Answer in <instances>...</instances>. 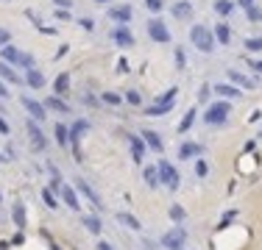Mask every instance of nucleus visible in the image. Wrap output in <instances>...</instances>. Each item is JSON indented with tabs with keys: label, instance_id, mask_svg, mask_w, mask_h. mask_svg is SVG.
Instances as JSON below:
<instances>
[{
	"label": "nucleus",
	"instance_id": "nucleus-1",
	"mask_svg": "<svg viewBox=\"0 0 262 250\" xmlns=\"http://www.w3.org/2000/svg\"><path fill=\"white\" fill-rule=\"evenodd\" d=\"M190 42L201 50V53H212V50H215V34L206 25H192Z\"/></svg>",
	"mask_w": 262,
	"mask_h": 250
},
{
	"label": "nucleus",
	"instance_id": "nucleus-2",
	"mask_svg": "<svg viewBox=\"0 0 262 250\" xmlns=\"http://www.w3.org/2000/svg\"><path fill=\"white\" fill-rule=\"evenodd\" d=\"M176 97H178V89L173 86V89L165 92V95L159 97L154 106H148V109H145V114H148V117H162V114H168V111L176 106Z\"/></svg>",
	"mask_w": 262,
	"mask_h": 250
},
{
	"label": "nucleus",
	"instance_id": "nucleus-3",
	"mask_svg": "<svg viewBox=\"0 0 262 250\" xmlns=\"http://www.w3.org/2000/svg\"><path fill=\"white\" fill-rule=\"evenodd\" d=\"M229 111H232L229 100H218V103H212L204 111V123L206 125H223L229 120Z\"/></svg>",
	"mask_w": 262,
	"mask_h": 250
},
{
	"label": "nucleus",
	"instance_id": "nucleus-4",
	"mask_svg": "<svg viewBox=\"0 0 262 250\" xmlns=\"http://www.w3.org/2000/svg\"><path fill=\"white\" fill-rule=\"evenodd\" d=\"M159 181H162V187H168V189H173L176 192L178 187H181V175H178V170L170 161H159Z\"/></svg>",
	"mask_w": 262,
	"mask_h": 250
},
{
	"label": "nucleus",
	"instance_id": "nucleus-5",
	"mask_svg": "<svg viewBox=\"0 0 262 250\" xmlns=\"http://www.w3.org/2000/svg\"><path fill=\"white\" fill-rule=\"evenodd\" d=\"M25 131H28V139H31V147H34V150H45V147H48V139H45V133H42V128H39L36 120H28V123H25Z\"/></svg>",
	"mask_w": 262,
	"mask_h": 250
},
{
	"label": "nucleus",
	"instance_id": "nucleus-6",
	"mask_svg": "<svg viewBox=\"0 0 262 250\" xmlns=\"http://www.w3.org/2000/svg\"><path fill=\"white\" fill-rule=\"evenodd\" d=\"M148 36L154 42H159V45H165V42H170V31L168 25H165L159 17H154V20H148Z\"/></svg>",
	"mask_w": 262,
	"mask_h": 250
},
{
	"label": "nucleus",
	"instance_id": "nucleus-7",
	"mask_svg": "<svg viewBox=\"0 0 262 250\" xmlns=\"http://www.w3.org/2000/svg\"><path fill=\"white\" fill-rule=\"evenodd\" d=\"M184 239H187L184 228H173V231H168V234L162 236V245L168 250H184Z\"/></svg>",
	"mask_w": 262,
	"mask_h": 250
},
{
	"label": "nucleus",
	"instance_id": "nucleus-8",
	"mask_svg": "<svg viewBox=\"0 0 262 250\" xmlns=\"http://www.w3.org/2000/svg\"><path fill=\"white\" fill-rule=\"evenodd\" d=\"M22 106H25V111L31 114V120H36V123H45V117H48V109H45V103H39V100H34V97H20Z\"/></svg>",
	"mask_w": 262,
	"mask_h": 250
},
{
	"label": "nucleus",
	"instance_id": "nucleus-9",
	"mask_svg": "<svg viewBox=\"0 0 262 250\" xmlns=\"http://www.w3.org/2000/svg\"><path fill=\"white\" fill-rule=\"evenodd\" d=\"M87 131H89V123H87V120H76V123L70 125V147L76 150V156H81V153H78V145H81V136H84Z\"/></svg>",
	"mask_w": 262,
	"mask_h": 250
},
{
	"label": "nucleus",
	"instance_id": "nucleus-10",
	"mask_svg": "<svg viewBox=\"0 0 262 250\" xmlns=\"http://www.w3.org/2000/svg\"><path fill=\"white\" fill-rule=\"evenodd\" d=\"M131 17H134V8L126 6V3H123V6H112V8H109V20L120 22V25H128Z\"/></svg>",
	"mask_w": 262,
	"mask_h": 250
},
{
	"label": "nucleus",
	"instance_id": "nucleus-11",
	"mask_svg": "<svg viewBox=\"0 0 262 250\" xmlns=\"http://www.w3.org/2000/svg\"><path fill=\"white\" fill-rule=\"evenodd\" d=\"M59 194H62L64 206L70 208V211H81V203H78V194L73 187H67V184H59Z\"/></svg>",
	"mask_w": 262,
	"mask_h": 250
},
{
	"label": "nucleus",
	"instance_id": "nucleus-12",
	"mask_svg": "<svg viewBox=\"0 0 262 250\" xmlns=\"http://www.w3.org/2000/svg\"><path fill=\"white\" fill-rule=\"evenodd\" d=\"M112 39L120 45V48H134V34L128 31V25H117L112 31Z\"/></svg>",
	"mask_w": 262,
	"mask_h": 250
},
{
	"label": "nucleus",
	"instance_id": "nucleus-13",
	"mask_svg": "<svg viewBox=\"0 0 262 250\" xmlns=\"http://www.w3.org/2000/svg\"><path fill=\"white\" fill-rule=\"evenodd\" d=\"M201 153H204V147H201L198 142H184V145L178 147V159H181V161L201 159Z\"/></svg>",
	"mask_w": 262,
	"mask_h": 250
},
{
	"label": "nucleus",
	"instance_id": "nucleus-14",
	"mask_svg": "<svg viewBox=\"0 0 262 250\" xmlns=\"http://www.w3.org/2000/svg\"><path fill=\"white\" fill-rule=\"evenodd\" d=\"M212 92H215L218 97H223V100H237V97L243 95V92L234 86V83H215Z\"/></svg>",
	"mask_w": 262,
	"mask_h": 250
},
{
	"label": "nucleus",
	"instance_id": "nucleus-15",
	"mask_svg": "<svg viewBox=\"0 0 262 250\" xmlns=\"http://www.w3.org/2000/svg\"><path fill=\"white\" fill-rule=\"evenodd\" d=\"M76 189H78L81 194H84V197H87L89 203H92L95 208H100V197H98V192H95V189L89 187V184H87L84 178H78V181H76Z\"/></svg>",
	"mask_w": 262,
	"mask_h": 250
},
{
	"label": "nucleus",
	"instance_id": "nucleus-16",
	"mask_svg": "<svg viewBox=\"0 0 262 250\" xmlns=\"http://www.w3.org/2000/svg\"><path fill=\"white\" fill-rule=\"evenodd\" d=\"M142 136V142H145V147H151V150H156V153H162V136H159V133L156 131H151V128H145V131L140 133Z\"/></svg>",
	"mask_w": 262,
	"mask_h": 250
},
{
	"label": "nucleus",
	"instance_id": "nucleus-17",
	"mask_svg": "<svg viewBox=\"0 0 262 250\" xmlns=\"http://www.w3.org/2000/svg\"><path fill=\"white\" fill-rule=\"evenodd\" d=\"M128 147H131V159L137 164H142V159H145V142H142V136H128Z\"/></svg>",
	"mask_w": 262,
	"mask_h": 250
},
{
	"label": "nucleus",
	"instance_id": "nucleus-18",
	"mask_svg": "<svg viewBox=\"0 0 262 250\" xmlns=\"http://www.w3.org/2000/svg\"><path fill=\"white\" fill-rule=\"evenodd\" d=\"M173 17H176V20H190L192 17V3L190 0H178V3H173Z\"/></svg>",
	"mask_w": 262,
	"mask_h": 250
},
{
	"label": "nucleus",
	"instance_id": "nucleus-19",
	"mask_svg": "<svg viewBox=\"0 0 262 250\" xmlns=\"http://www.w3.org/2000/svg\"><path fill=\"white\" fill-rule=\"evenodd\" d=\"M229 78H232V83L237 86V89H240V86H243V89H254V86H257V81L246 78L243 72H237V69H229Z\"/></svg>",
	"mask_w": 262,
	"mask_h": 250
},
{
	"label": "nucleus",
	"instance_id": "nucleus-20",
	"mask_svg": "<svg viewBox=\"0 0 262 250\" xmlns=\"http://www.w3.org/2000/svg\"><path fill=\"white\" fill-rule=\"evenodd\" d=\"M0 81H8V83H22V78L17 75V69L11 64L0 62Z\"/></svg>",
	"mask_w": 262,
	"mask_h": 250
},
{
	"label": "nucleus",
	"instance_id": "nucleus-21",
	"mask_svg": "<svg viewBox=\"0 0 262 250\" xmlns=\"http://www.w3.org/2000/svg\"><path fill=\"white\" fill-rule=\"evenodd\" d=\"M142 178H145V184H148L151 189H159L162 187V181H159V167H145V173H142Z\"/></svg>",
	"mask_w": 262,
	"mask_h": 250
},
{
	"label": "nucleus",
	"instance_id": "nucleus-22",
	"mask_svg": "<svg viewBox=\"0 0 262 250\" xmlns=\"http://www.w3.org/2000/svg\"><path fill=\"white\" fill-rule=\"evenodd\" d=\"M212 34H215V42H220V45H229V42H232V28H229L226 22H218Z\"/></svg>",
	"mask_w": 262,
	"mask_h": 250
},
{
	"label": "nucleus",
	"instance_id": "nucleus-23",
	"mask_svg": "<svg viewBox=\"0 0 262 250\" xmlns=\"http://www.w3.org/2000/svg\"><path fill=\"white\" fill-rule=\"evenodd\" d=\"M195 117H198V109H195V106H192V109H187V114L181 117V123H178V133H187V131H190L192 125H195Z\"/></svg>",
	"mask_w": 262,
	"mask_h": 250
},
{
	"label": "nucleus",
	"instance_id": "nucleus-24",
	"mask_svg": "<svg viewBox=\"0 0 262 250\" xmlns=\"http://www.w3.org/2000/svg\"><path fill=\"white\" fill-rule=\"evenodd\" d=\"M0 56H3V62L6 64H11V67H14V64H20V50L14 48V45H6V48H0Z\"/></svg>",
	"mask_w": 262,
	"mask_h": 250
},
{
	"label": "nucleus",
	"instance_id": "nucleus-25",
	"mask_svg": "<svg viewBox=\"0 0 262 250\" xmlns=\"http://www.w3.org/2000/svg\"><path fill=\"white\" fill-rule=\"evenodd\" d=\"M45 109H50V111H59V114H67V111H70V106L64 103V100H62L59 95H50L48 100H45Z\"/></svg>",
	"mask_w": 262,
	"mask_h": 250
},
{
	"label": "nucleus",
	"instance_id": "nucleus-26",
	"mask_svg": "<svg viewBox=\"0 0 262 250\" xmlns=\"http://www.w3.org/2000/svg\"><path fill=\"white\" fill-rule=\"evenodd\" d=\"M25 83H28L31 89H42L45 86V75L39 72V69H28V72H25Z\"/></svg>",
	"mask_w": 262,
	"mask_h": 250
},
{
	"label": "nucleus",
	"instance_id": "nucleus-27",
	"mask_svg": "<svg viewBox=\"0 0 262 250\" xmlns=\"http://www.w3.org/2000/svg\"><path fill=\"white\" fill-rule=\"evenodd\" d=\"M53 133H56V142H59L62 147H67V145H70V128H67L64 123H56Z\"/></svg>",
	"mask_w": 262,
	"mask_h": 250
},
{
	"label": "nucleus",
	"instance_id": "nucleus-28",
	"mask_svg": "<svg viewBox=\"0 0 262 250\" xmlns=\"http://www.w3.org/2000/svg\"><path fill=\"white\" fill-rule=\"evenodd\" d=\"M117 220L123 222V225H128L131 231H140L142 225H140V220H137L134 214H128V211H117Z\"/></svg>",
	"mask_w": 262,
	"mask_h": 250
},
{
	"label": "nucleus",
	"instance_id": "nucleus-29",
	"mask_svg": "<svg viewBox=\"0 0 262 250\" xmlns=\"http://www.w3.org/2000/svg\"><path fill=\"white\" fill-rule=\"evenodd\" d=\"M67 89H70V75H67V72H62V75L56 78V83H53V92H56V95L62 97Z\"/></svg>",
	"mask_w": 262,
	"mask_h": 250
},
{
	"label": "nucleus",
	"instance_id": "nucleus-30",
	"mask_svg": "<svg viewBox=\"0 0 262 250\" xmlns=\"http://www.w3.org/2000/svg\"><path fill=\"white\" fill-rule=\"evenodd\" d=\"M232 8H234L232 0H215V11H218L220 17H229V14H232Z\"/></svg>",
	"mask_w": 262,
	"mask_h": 250
},
{
	"label": "nucleus",
	"instance_id": "nucleus-31",
	"mask_svg": "<svg viewBox=\"0 0 262 250\" xmlns=\"http://www.w3.org/2000/svg\"><path fill=\"white\" fill-rule=\"evenodd\" d=\"M84 228L89 231V234H100V220L95 214H89V217H84Z\"/></svg>",
	"mask_w": 262,
	"mask_h": 250
},
{
	"label": "nucleus",
	"instance_id": "nucleus-32",
	"mask_svg": "<svg viewBox=\"0 0 262 250\" xmlns=\"http://www.w3.org/2000/svg\"><path fill=\"white\" fill-rule=\"evenodd\" d=\"M14 225L17 228H22V225H25V206H22V203H14Z\"/></svg>",
	"mask_w": 262,
	"mask_h": 250
},
{
	"label": "nucleus",
	"instance_id": "nucleus-33",
	"mask_svg": "<svg viewBox=\"0 0 262 250\" xmlns=\"http://www.w3.org/2000/svg\"><path fill=\"white\" fill-rule=\"evenodd\" d=\"M246 50L248 53H260L262 50V36H251V39H246Z\"/></svg>",
	"mask_w": 262,
	"mask_h": 250
},
{
	"label": "nucleus",
	"instance_id": "nucleus-34",
	"mask_svg": "<svg viewBox=\"0 0 262 250\" xmlns=\"http://www.w3.org/2000/svg\"><path fill=\"white\" fill-rule=\"evenodd\" d=\"M168 214H170V220H173V222H176V225H178V222H184V208H181V206H170V211H168Z\"/></svg>",
	"mask_w": 262,
	"mask_h": 250
},
{
	"label": "nucleus",
	"instance_id": "nucleus-35",
	"mask_svg": "<svg viewBox=\"0 0 262 250\" xmlns=\"http://www.w3.org/2000/svg\"><path fill=\"white\" fill-rule=\"evenodd\" d=\"M42 200H45V206H48V208H56V206H59L56 197H53V189H50V187L42 189Z\"/></svg>",
	"mask_w": 262,
	"mask_h": 250
},
{
	"label": "nucleus",
	"instance_id": "nucleus-36",
	"mask_svg": "<svg viewBox=\"0 0 262 250\" xmlns=\"http://www.w3.org/2000/svg\"><path fill=\"white\" fill-rule=\"evenodd\" d=\"M192 170H195V175H198V178H206V173H209V164H206L204 159H195V167H192Z\"/></svg>",
	"mask_w": 262,
	"mask_h": 250
},
{
	"label": "nucleus",
	"instance_id": "nucleus-37",
	"mask_svg": "<svg viewBox=\"0 0 262 250\" xmlns=\"http://www.w3.org/2000/svg\"><path fill=\"white\" fill-rule=\"evenodd\" d=\"M17 67H25V69H36V62H34V56L31 53H22L20 56V64Z\"/></svg>",
	"mask_w": 262,
	"mask_h": 250
},
{
	"label": "nucleus",
	"instance_id": "nucleus-38",
	"mask_svg": "<svg viewBox=\"0 0 262 250\" xmlns=\"http://www.w3.org/2000/svg\"><path fill=\"white\" fill-rule=\"evenodd\" d=\"M246 17L251 22H262V8L260 6H251V8H246Z\"/></svg>",
	"mask_w": 262,
	"mask_h": 250
},
{
	"label": "nucleus",
	"instance_id": "nucleus-39",
	"mask_svg": "<svg viewBox=\"0 0 262 250\" xmlns=\"http://www.w3.org/2000/svg\"><path fill=\"white\" fill-rule=\"evenodd\" d=\"M100 100H103V103H109V106H120V103H123L120 95H114V92H106V95L100 97Z\"/></svg>",
	"mask_w": 262,
	"mask_h": 250
},
{
	"label": "nucleus",
	"instance_id": "nucleus-40",
	"mask_svg": "<svg viewBox=\"0 0 262 250\" xmlns=\"http://www.w3.org/2000/svg\"><path fill=\"white\" fill-rule=\"evenodd\" d=\"M126 103H131V106H140V103H142V100H140V92L128 89V92H126Z\"/></svg>",
	"mask_w": 262,
	"mask_h": 250
},
{
	"label": "nucleus",
	"instance_id": "nucleus-41",
	"mask_svg": "<svg viewBox=\"0 0 262 250\" xmlns=\"http://www.w3.org/2000/svg\"><path fill=\"white\" fill-rule=\"evenodd\" d=\"M209 92H212V86H209V83H204V86L198 89V103H206V100H209Z\"/></svg>",
	"mask_w": 262,
	"mask_h": 250
},
{
	"label": "nucleus",
	"instance_id": "nucleus-42",
	"mask_svg": "<svg viewBox=\"0 0 262 250\" xmlns=\"http://www.w3.org/2000/svg\"><path fill=\"white\" fill-rule=\"evenodd\" d=\"M145 6H148V11H162V6H165V0H145Z\"/></svg>",
	"mask_w": 262,
	"mask_h": 250
},
{
	"label": "nucleus",
	"instance_id": "nucleus-43",
	"mask_svg": "<svg viewBox=\"0 0 262 250\" xmlns=\"http://www.w3.org/2000/svg\"><path fill=\"white\" fill-rule=\"evenodd\" d=\"M8 42H11V34H8L6 28H0V48H6Z\"/></svg>",
	"mask_w": 262,
	"mask_h": 250
},
{
	"label": "nucleus",
	"instance_id": "nucleus-44",
	"mask_svg": "<svg viewBox=\"0 0 262 250\" xmlns=\"http://www.w3.org/2000/svg\"><path fill=\"white\" fill-rule=\"evenodd\" d=\"M176 67L178 69L184 67V50H181V48H176Z\"/></svg>",
	"mask_w": 262,
	"mask_h": 250
},
{
	"label": "nucleus",
	"instance_id": "nucleus-45",
	"mask_svg": "<svg viewBox=\"0 0 262 250\" xmlns=\"http://www.w3.org/2000/svg\"><path fill=\"white\" fill-rule=\"evenodd\" d=\"M56 20H70V11L67 8H56Z\"/></svg>",
	"mask_w": 262,
	"mask_h": 250
},
{
	"label": "nucleus",
	"instance_id": "nucleus-46",
	"mask_svg": "<svg viewBox=\"0 0 262 250\" xmlns=\"http://www.w3.org/2000/svg\"><path fill=\"white\" fill-rule=\"evenodd\" d=\"M78 22H81V28H84V31H92V28H95V22L87 20V17H84V20H78Z\"/></svg>",
	"mask_w": 262,
	"mask_h": 250
},
{
	"label": "nucleus",
	"instance_id": "nucleus-47",
	"mask_svg": "<svg viewBox=\"0 0 262 250\" xmlns=\"http://www.w3.org/2000/svg\"><path fill=\"white\" fill-rule=\"evenodd\" d=\"M53 3H56L59 8H67V11H70V6H73V0H53Z\"/></svg>",
	"mask_w": 262,
	"mask_h": 250
},
{
	"label": "nucleus",
	"instance_id": "nucleus-48",
	"mask_svg": "<svg viewBox=\"0 0 262 250\" xmlns=\"http://www.w3.org/2000/svg\"><path fill=\"white\" fill-rule=\"evenodd\" d=\"M0 133H11V128H8V123L3 117H0Z\"/></svg>",
	"mask_w": 262,
	"mask_h": 250
},
{
	"label": "nucleus",
	"instance_id": "nucleus-49",
	"mask_svg": "<svg viewBox=\"0 0 262 250\" xmlns=\"http://www.w3.org/2000/svg\"><path fill=\"white\" fill-rule=\"evenodd\" d=\"M6 97H8V89L3 86V81H0V100H6Z\"/></svg>",
	"mask_w": 262,
	"mask_h": 250
},
{
	"label": "nucleus",
	"instance_id": "nucleus-50",
	"mask_svg": "<svg viewBox=\"0 0 262 250\" xmlns=\"http://www.w3.org/2000/svg\"><path fill=\"white\" fill-rule=\"evenodd\" d=\"M237 3H240L243 8H251V6H254V0H237Z\"/></svg>",
	"mask_w": 262,
	"mask_h": 250
},
{
	"label": "nucleus",
	"instance_id": "nucleus-51",
	"mask_svg": "<svg viewBox=\"0 0 262 250\" xmlns=\"http://www.w3.org/2000/svg\"><path fill=\"white\" fill-rule=\"evenodd\" d=\"M251 69H254V72H262V62H251Z\"/></svg>",
	"mask_w": 262,
	"mask_h": 250
},
{
	"label": "nucleus",
	"instance_id": "nucleus-52",
	"mask_svg": "<svg viewBox=\"0 0 262 250\" xmlns=\"http://www.w3.org/2000/svg\"><path fill=\"white\" fill-rule=\"evenodd\" d=\"M98 250H114V248L109 242H98Z\"/></svg>",
	"mask_w": 262,
	"mask_h": 250
},
{
	"label": "nucleus",
	"instance_id": "nucleus-53",
	"mask_svg": "<svg viewBox=\"0 0 262 250\" xmlns=\"http://www.w3.org/2000/svg\"><path fill=\"white\" fill-rule=\"evenodd\" d=\"M98 3H109V0H98Z\"/></svg>",
	"mask_w": 262,
	"mask_h": 250
},
{
	"label": "nucleus",
	"instance_id": "nucleus-54",
	"mask_svg": "<svg viewBox=\"0 0 262 250\" xmlns=\"http://www.w3.org/2000/svg\"><path fill=\"white\" fill-rule=\"evenodd\" d=\"M0 203H3V194H0Z\"/></svg>",
	"mask_w": 262,
	"mask_h": 250
}]
</instances>
